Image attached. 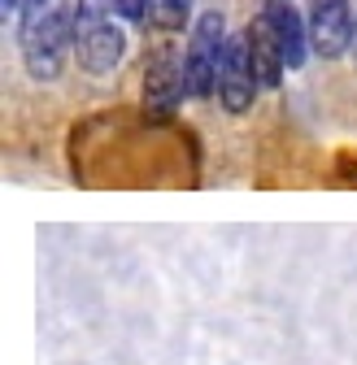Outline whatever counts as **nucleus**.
Listing matches in <instances>:
<instances>
[{
	"instance_id": "obj_13",
	"label": "nucleus",
	"mask_w": 357,
	"mask_h": 365,
	"mask_svg": "<svg viewBox=\"0 0 357 365\" xmlns=\"http://www.w3.org/2000/svg\"><path fill=\"white\" fill-rule=\"evenodd\" d=\"M353 53H357V26H353Z\"/></svg>"
},
{
	"instance_id": "obj_12",
	"label": "nucleus",
	"mask_w": 357,
	"mask_h": 365,
	"mask_svg": "<svg viewBox=\"0 0 357 365\" xmlns=\"http://www.w3.org/2000/svg\"><path fill=\"white\" fill-rule=\"evenodd\" d=\"M0 5H5V14H31L39 5H49V0H0Z\"/></svg>"
},
{
	"instance_id": "obj_11",
	"label": "nucleus",
	"mask_w": 357,
	"mask_h": 365,
	"mask_svg": "<svg viewBox=\"0 0 357 365\" xmlns=\"http://www.w3.org/2000/svg\"><path fill=\"white\" fill-rule=\"evenodd\" d=\"M149 9H153V0H122V18L126 22H149Z\"/></svg>"
},
{
	"instance_id": "obj_7",
	"label": "nucleus",
	"mask_w": 357,
	"mask_h": 365,
	"mask_svg": "<svg viewBox=\"0 0 357 365\" xmlns=\"http://www.w3.org/2000/svg\"><path fill=\"white\" fill-rule=\"evenodd\" d=\"M257 18L271 26L279 53H283V66H288V70H301L305 57L314 53V43H309V22L296 14V5H292V0H266Z\"/></svg>"
},
{
	"instance_id": "obj_5",
	"label": "nucleus",
	"mask_w": 357,
	"mask_h": 365,
	"mask_svg": "<svg viewBox=\"0 0 357 365\" xmlns=\"http://www.w3.org/2000/svg\"><path fill=\"white\" fill-rule=\"evenodd\" d=\"M192 96V87H188V57L183 53H157L149 74H144V105L149 113H174L178 101Z\"/></svg>"
},
{
	"instance_id": "obj_1",
	"label": "nucleus",
	"mask_w": 357,
	"mask_h": 365,
	"mask_svg": "<svg viewBox=\"0 0 357 365\" xmlns=\"http://www.w3.org/2000/svg\"><path fill=\"white\" fill-rule=\"evenodd\" d=\"M18 43H22L26 74L39 83H53L66 70V57L74 53V9L61 0H49V5L22 14Z\"/></svg>"
},
{
	"instance_id": "obj_6",
	"label": "nucleus",
	"mask_w": 357,
	"mask_h": 365,
	"mask_svg": "<svg viewBox=\"0 0 357 365\" xmlns=\"http://www.w3.org/2000/svg\"><path fill=\"white\" fill-rule=\"evenodd\" d=\"M74 57L87 74H114L126 57V35L118 22L96 26H74Z\"/></svg>"
},
{
	"instance_id": "obj_8",
	"label": "nucleus",
	"mask_w": 357,
	"mask_h": 365,
	"mask_svg": "<svg viewBox=\"0 0 357 365\" xmlns=\"http://www.w3.org/2000/svg\"><path fill=\"white\" fill-rule=\"evenodd\" d=\"M248 35V48H253V66H257V83L261 87H279V78H283V53H279V43H275V35H271V26H266L261 18L244 31Z\"/></svg>"
},
{
	"instance_id": "obj_10",
	"label": "nucleus",
	"mask_w": 357,
	"mask_h": 365,
	"mask_svg": "<svg viewBox=\"0 0 357 365\" xmlns=\"http://www.w3.org/2000/svg\"><path fill=\"white\" fill-rule=\"evenodd\" d=\"M192 5H196V0H153L149 22H153V26H161V31H178V26L188 22Z\"/></svg>"
},
{
	"instance_id": "obj_3",
	"label": "nucleus",
	"mask_w": 357,
	"mask_h": 365,
	"mask_svg": "<svg viewBox=\"0 0 357 365\" xmlns=\"http://www.w3.org/2000/svg\"><path fill=\"white\" fill-rule=\"evenodd\" d=\"M257 66H253V48L248 35H231L227 53H222V74H218V101L227 113H248L257 101Z\"/></svg>"
},
{
	"instance_id": "obj_2",
	"label": "nucleus",
	"mask_w": 357,
	"mask_h": 365,
	"mask_svg": "<svg viewBox=\"0 0 357 365\" xmlns=\"http://www.w3.org/2000/svg\"><path fill=\"white\" fill-rule=\"evenodd\" d=\"M227 18L218 9L201 14L192 35H188V87L192 96H213L218 91V74H222V53H227Z\"/></svg>"
},
{
	"instance_id": "obj_4",
	"label": "nucleus",
	"mask_w": 357,
	"mask_h": 365,
	"mask_svg": "<svg viewBox=\"0 0 357 365\" xmlns=\"http://www.w3.org/2000/svg\"><path fill=\"white\" fill-rule=\"evenodd\" d=\"M305 22H309V43H314L318 57L331 61V57H344L353 48V26H357V18H353L348 0H309Z\"/></svg>"
},
{
	"instance_id": "obj_9",
	"label": "nucleus",
	"mask_w": 357,
	"mask_h": 365,
	"mask_svg": "<svg viewBox=\"0 0 357 365\" xmlns=\"http://www.w3.org/2000/svg\"><path fill=\"white\" fill-rule=\"evenodd\" d=\"M122 18V0H74V26H96Z\"/></svg>"
}]
</instances>
